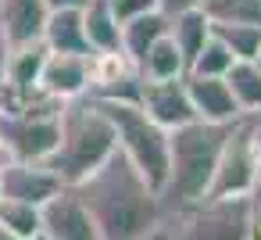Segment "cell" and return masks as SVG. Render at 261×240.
Wrapping results in <instances>:
<instances>
[{"label":"cell","mask_w":261,"mask_h":240,"mask_svg":"<svg viewBox=\"0 0 261 240\" xmlns=\"http://www.w3.org/2000/svg\"><path fill=\"white\" fill-rule=\"evenodd\" d=\"M232 65H236V58L229 54V47H225L222 40H215V36H211V40L197 51V58L190 61V72H186V76H200V79H225Z\"/></svg>","instance_id":"7402d4cb"},{"label":"cell","mask_w":261,"mask_h":240,"mask_svg":"<svg viewBox=\"0 0 261 240\" xmlns=\"http://www.w3.org/2000/svg\"><path fill=\"white\" fill-rule=\"evenodd\" d=\"M93 101V97H90ZM104 118L111 122L115 129V140H118V151L125 154V161L150 183V190H165V179H168V133L161 126H154L140 104H122V101H93Z\"/></svg>","instance_id":"5b68a950"},{"label":"cell","mask_w":261,"mask_h":240,"mask_svg":"<svg viewBox=\"0 0 261 240\" xmlns=\"http://www.w3.org/2000/svg\"><path fill=\"white\" fill-rule=\"evenodd\" d=\"M47 4L43 0H0V33L8 47H33L43 40L47 26Z\"/></svg>","instance_id":"5bb4252c"},{"label":"cell","mask_w":261,"mask_h":240,"mask_svg":"<svg viewBox=\"0 0 261 240\" xmlns=\"http://www.w3.org/2000/svg\"><path fill=\"white\" fill-rule=\"evenodd\" d=\"M186 58L179 54V47L172 43V36H161L136 65L140 83H172V79H186Z\"/></svg>","instance_id":"e0dca14e"},{"label":"cell","mask_w":261,"mask_h":240,"mask_svg":"<svg viewBox=\"0 0 261 240\" xmlns=\"http://www.w3.org/2000/svg\"><path fill=\"white\" fill-rule=\"evenodd\" d=\"M0 226L18 240H33V236H40V208L0 197Z\"/></svg>","instance_id":"cb8c5ba5"},{"label":"cell","mask_w":261,"mask_h":240,"mask_svg":"<svg viewBox=\"0 0 261 240\" xmlns=\"http://www.w3.org/2000/svg\"><path fill=\"white\" fill-rule=\"evenodd\" d=\"M257 190V161H254V147H250V129L247 118L232 122L211 176V201H229V197H250Z\"/></svg>","instance_id":"52a82bcc"},{"label":"cell","mask_w":261,"mask_h":240,"mask_svg":"<svg viewBox=\"0 0 261 240\" xmlns=\"http://www.w3.org/2000/svg\"><path fill=\"white\" fill-rule=\"evenodd\" d=\"M83 33L90 54H118L122 51V26L115 22L108 0H90L83 8Z\"/></svg>","instance_id":"2e32d148"},{"label":"cell","mask_w":261,"mask_h":240,"mask_svg":"<svg viewBox=\"0 0 261 240\" xmlns=\"http://www.w3.org/2000/svg\"><path fill=\"white\" fill-rule=\"evenodd\" d=\"M58 190H65V186L47 165H22V161L0 165V197L4 201H22V204L43 208Z\"/></svg>","instance_id":"8fae6325"},{"label":"cell","mask_w":261,"mask_h":240,"mask_svg":"<svg viewBox=\"0 0 261 240\" xmlns=\"http://www.w3.org/2000/svg\"><path fill=\"white\" fill-rule=\"evenodd\" d=\"M8 54H11V47H8L4 33H0V97H4V72H8Z\"/></svg>","instance_id":"f546056e"},{"label":"cell","mask_w":261,"mask_h":240,"mask_svg":"<svg viewBox=\"0 0 261 240\" xmlns=\"http://www.w3.org/2000/svg\"><path fill=\"white\" fill-rule=\"evenodd\" d=\"M86 204L100 240H150L165 219L158 190L115 151L90 179L72 186Z\"/></svg>","instance_id":"6da1fadb"},{"label":"cell","mask_w":261,"mask_h":240,"mask_svg":"<svg viewBox=\"0 0 261 240\" xmlns=\"http://www.w3.org/2000/svg\"><path fill=\"white\" fill-rule=\"evenodd\" d=\"M168 18H172L168 36H172V43L179 47V54L186 58V68H190L197 51L211 40V22H207V15L200 8H190V11H179V15H168Z\"/></svg>","instance_id":"d6986e66"},{"label":"cell","mask_w":261,"mask_h":240,"mask_svg":"<svg viewBox=\"0 0 261 240\" xmlns=\"http://www.w3.org/2000/svg\"><path fill=\"white\" fill-rule=\"evenodd\" d=\"M250 226L261 233V186L250 194Z\"/></svg>","instance_id":"f1b7e54d"},{"label":"cell","mask_w":261,"mask_h":240,"mask_svg":"<svg viewBox=\"0 0 261 240\" xmlns=\"http://www.w3.org/2000/svg\"><path fill=\"white\" fill-rule=\"evenodd\" d=\"M211 26H261V0H204Z\"/></svg>","instance_id":"44dd1931"},{"label":"cell","mask_w":261,"mask_h":240,"mask_svg":"<svg viewBox=\"0 0 261 240\" xmlns=\"http://www.w3.org/2000/svg\"><path fill=\"white\" fill-rule=\"evenodd\" d=\"M211 36L222 40L236 61H254L261 51V26H211Z\"/></svg>","instance_id":"603a6c76"},{"label":"cell","mask_w":261,"mask_h":240,"mask_svg":"<svg viewBox=\"0 0 261 240\" xmlns=\"http://www.w3.org/2000/svg\"><path fill=\"white\" fill-rule=\"evenodd\" d=\"M61 140V104L36 97L29 104L0 101V165H47Z\"/></svg>","instance_id":"277c9868"},{"label":"cell","mask_w":261,"mask_h":240,"mask_svg":"<svg viewBox=\"0 0 261 240\" xmlns=\"http://www.w3.org/2000/svg\"><path fill=\"white\" fill-rule=\"evenodd\" d=\"M225 83H229V90H232V97H236L243 115H257L261 111V68L254 61H236L229 68Z\"/></svg>","instance_id":"ffe728a7"},{"label":"cell","mask_w":261,"mask_h":240,"mask_svg":"<svg viewBox=\"0 0 261 240\" xmlns=\"http://www.w3.org/2000/svg\"><path fill=\"white\" fill-rule=\"evenodd\" d=\"M93 58V54H90ZM90 58L75 54H47L40 72V97L54 104H72L90 93Z\"/></svg>","instance_id":"30bf717a"},{"label":"cell","mask_w":261,"mask_h":240,"mask_svg":"<svg viewBox=\"0 0 261 240\" xmlns=\"http://www.w3.org/2000/svg\"><path fill=\"white\" fill-rule=\"evenodd\" d=\"M247 129H250V147H254V161H257V186H261V111L257 115H243Z\"/></svg>","instance_id":"484cf974"},{"label":"cell","mask_w":261,"mask_h":240,"mask_svg":"<svg viewBox=\"0 0 261 240\" xmlns=\"http://www.w3.org/2000/svg\"><path fill=\"white\" fill-rule=\"evenodd\" d=\"M40 43L47 47V54L90 58V43H86V33H83V11H50Z\"/></svg>","instance_id":"9a60e30c"},{"label":"cell","mask_w":261,"mask_h":240,"mask_svg":"<svg viewBox=\"0 0 261 240\" xmlns=\"http://www.w3.org/2000/svg\"><path fill=\"white\" fill-rule=\"evenodd\" d=\"M204 0H158V8L165 15H179V11H190V8H200Z\"/></svg>","instance_id":"4316f807"},{"label":"cell","mask_w":261,"mask_h":240,"mask_svg":"<svg viewBox=\"0 0 261 240\" xmlns=\"http://www.w3.org/2000/svg\"><path fill=\"white\" fill-rule=\"evenodd\" d=\"M47 61V47H11L8 54V72H4V104H29L40 97V72Z\"/></svg>","instance_id":"7c38bea8"},{"label":"cell","mask_w":261,"mask_h":240,"mask_svg":"<svg viewBox=\"0 0 261 240\" xmlns=\"http://www.w3.org/2000/svg\"><path fill=\"white\" fill-rule=\"evenodd\" d=\"M247 240H261V233H257V229L250 226V236H247Z\"/></svg>","instance_id":"1f68e13d"},{"label":"cell","mask_w":261,"mask_h":240,"mask_svg":"<svg viewBox=\"0 0 261 240\" xmlns=\"http://www.w3.org/2000/svg\"><path fill=\"white\" fill-rule=\"evenodd\" d=\"M168 26H172V18H168L165 11H150V15L133 18L129 26H122V54H125V61L136 68L140 58H143L161 36H168Z\"/></svg>","instance_id":"ac0fdd59"},{"label":"cell","mask_w":261,"mask_h":240,"mask_svg":"<svg viewBox=\"0 0 261 240\" xmlns=\"http://www.w3.org/2000/svg\"><path fill=\"white\" fill-rule=\"evenodd\" d=\"M108 8H111V15H115L118 26H129L133 18H143L150 11H161L158 0H108Z\"/></svg>","instance_id":"d4e9b609"},{"label":"cell","mask_w":261,"mask_h":240,"mask_svg":"<svg viewBox=\"0 0 261 240\" xmlns=\"http://www.w3.org/2000/svg\"><path fill=\"white\" fill-rule=\"evenodd\" d=\"M254 65H257V68H261V51H257V58H254Z\"/></svg>","instance_id":"d6a6232c"},{"label":"cell","mask_w":261,"mask_h":240,"mask_svg":"<svg viewBox=\"0 0 261 240\" xmlns=\"http://www.w3.org/2000/svg\"><path fill=\"white\" fill-rule=\"evenodd\" d=\"M225 133L229 126H207V122H190L168 133V179L161 190L165 215L186 211L207 197Z\"/></svg>","instance_id":"7a4b0ae2"},{"label":"cell","mask_w":261,"mask_h":240,"mask_svg":"<svg viewBox=\"0 0 261 240\" xmlns=\"http://www.w3.org/2000/svg\"><path fill=\"white\" fill-rule=\"evenodd\" d=\"M0 240H18V236H11V233H8L4 226H0Z\"/></svg>","instance_id":"4dcf8cb0"},{"label":"cell","mask_w":261,"mask_h":240,"mask_svg":"<svg viewBox=\"0 0 261 240\" xmlns=\"http://www.w3.org/2000/svg\"><path fill=\"white\" fill-rule=\"evenodd\" d=\"M115 151H118L115 129L90 97L61 104V140L47 158V169L61 179V186H79Z\"/></svg>","instance_id":"3957f363"},{"label":"cell","mask_w":261,"mask_h":240,"mask_svg":"<svg viewBox=\"0 0 261 240\" xmlns=\"http://www.w3.org/2000/svg\"><path fill=\"white\" fill-rule=\"evenodd\" d=\"M250 236V197L211 201L165 215L150 240H247Z\"/></svg>","instance_id":"8992f818"},{"label":"cell","mask_w":261,"mask_h":240,"mask_svg":"<svg viewBox=\"0 0 261 240\" xmlns=\"http://www.w3.org/2000/svg\"><path fill=\"white\" fill-rule=\"evenodd\" d=\"M140 108L143 115L161 126L165 133H175L190 122H197L190 93H186V79H172V83H140Z\"/></svg>","instance_id":"9c48e42d"},{"label":"cell","mask_w":261,"mask_h":240,"mask_svg":"<svg viewBox=\"0 0 261 240\" xmlns=\"http://www.w3.org/2000/svg\"><path fill=\"white\" fill-rule=\"evenodd\" d=\"M186 93H190V104H193V115L197 122H207V126H232L243 118L232 90L225 79H200V76H186Z\"/></svg>","instance_id":"4fadbf2b"},{"label":"cell","mask_w":261,"mask_h":240,"mask_svg":"<svg viewBox=\"0 0 261 240\" xmlns=\"http://www.w3.org/2000/svg\"><path fill=\"white\" fill-rule=\"evenodd\" d=\"M40 236L43 240H100L97 226L72 186L58 190L40 208Z\"/></svg>","instance_id":"ba28073f"},{"label":"cell","mask_w":261,"mask_h":240,"mask_svg":"<svg viewBox=\"0 0 261 240\" xmlns=\"http://www.w3.org/2000/svg\"><path fill=\"white\" fill-rule=\"evenodd\" d=\"M33 240H43V236H33Z\"/></svg>","instance_id":"836d02e7"},{"label":"cell","mask_w":261,"mask_h":240,"mask_svg":"<svg viewBox=\"0 0 261 240\" xmlns=\"http://www.w3.org/2000/svg\"><path fill=\"white\" fill-rule=\"evenodd\" d=\"M47 11H83L90 0H43Z\"/></svg>","instance_id":"83f0119b"}]
</instances>
